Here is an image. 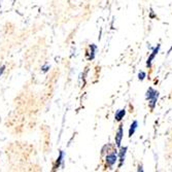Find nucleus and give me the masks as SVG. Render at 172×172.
<instances>
[{"instance_id":"1","label":"nucleus","mask_w":172,"mask_h":172,"mask_svg":"<svg viewBox=\"0 0 172 172\" xmlns=\"http://www.w3.org/2000/svg\"><path fill=\"white\" fill-rule=\"evenodd\" d=\"M145 98L148 101V105L151 107V109L153 110L155 107H156L158 99H159V92L157 90H155L154 88H148V91H146Z\"/></svg>"},{"instance_id":"12","label":"nucleus","mask_w":172,"mask_h":172,"mask_svg":"<svg viewBox=\"0 0 172 172\" xmlns=\"http://www.w3.org/2000/svg\"><path fill=\"white\" fill-rule=\"evenodd\" d=\"M4 70H5V66H1L0 67V77H1L2 74H3V72H4Z\"/></svg>"},{"instance_id":"2","label":"nucleus","mask_w":172,"mask_h":172,"mask_svg":"<svg viewBox=\"0 0 172 172\" xmlns=\"http://www.w3.org/2000/svg\"><path fill=\"white\" fill-rule=\"evenodd\" d=\"M105 161H106V164L108 166L109 168H112L114 166V164L117 163L118 161V154L115 151H112L111 153L107 154V156L105 158Z\"/></svg>"},{"instance_id":"5","label":"nucleus","mask_w":172,"mask_h":172,"mask_svg":"<svg viewBox=\"0 0 172 172\" xmlns=\"http://www.w3.org/2000/svg\"><path fill=\"white\" fill-rule=\"evenodd\" d=\"M127 151H128V146H123V148H121V149H120V151H119V158H118V160L120 161L119 168L122 167V165L124 164V162H125Z\"/></svg>"},{"instance_id":"6","label":"nucleus","mask_w":172,"mask_h":172,"mask_svg":"<svg viewBox=\"0 0 172 172\" xmlns=\"http://www.w3.org/2000/svg\"><path fill=\"white\" fill-rule=\"evenodd\" d=\"M96 50H97V47H96V44H90L89 47V50H88V57H89V60H93V59L95 58V52Z\"/></svg>"},{"instance_id":"4","label":"nucleus","mask_w":172,"mask_h":172,"mask_svg":"<svg viewBox=\"0 0 172 172\" xmlns=\"http://www.w3.org/2000/svg\"><path fill=\"white\" fill-rule=\"evenodd\" d=\"M160 47H161V46H160V44H158V46L153 50V52H151V55H149V57H148V61H146V66H148V68H151V63H153L154 59L156 58V56L158 55V53H159Z\"/></svg>"},{"instance_id":"7","label":"nucleus","mask_w":172,"mask_h":172,"mask_svg":"<svg viewBox=\"0 0 172 172\" xmlns=\"http://www.w3.org/2000/svg\"><path fill=\"white\" fill-rule=\"evenodd\" d=\"M125 114H126V109L125 108H124V109H119V110L115 112L114 118H115V120H117L118 122H121V121L124 119Z\"/></svg>"},{"instance_id":"10","label":"nucleus","mask_w":172,"mask_h":172,"mask_svg":"<svg viewBox=\"0 0 172 172\" xmlns=\"http://www.w3.org/2000/svg\"><path fill=\"white\" fill-rule=\"evenodd\" d=\"M146 77V73L144 71H140L139 73H138V80H143Z\"/></svg>"},{"instance_id":"3","label":"nucleus","mask_w":172,"mask_h":172,"mask_svg":"<svg viewBox=\"0 0 172 172\" xmlns=\"http://www.w3.org/2000/svg\"><path fill=\"white\" fill-rule=\"evenodd\" d=\"M123 137H124V127H123V125H120L117 133H115V137H114L115 145H117L118 148H121V143H122Z\"/></svg>"},{"instance_id":"11","label":"nucleus","mask_w":172,"mask_h":172,"mask_svg":"<svg viewBox=\"0 0 172 172\" xmlns=\"http://www.w3.org/2000/svg\"><path fill=\"white\" fill-rule=\"evenodd\" d=\"M49 69H50V65H49V64H46V65H43V66H42V68H41L42 72H47Z\"/></svg>"},{"instance_id":"13","label":"nucleus","mask_w":172,"mask_h":172,"mask_svg":"<svg viewBox=\"0 0 172 172\" xmlns=\"http://www.w3.org/2000/svg\"><path fill=\"white\" fill-rule=\"evenodd\" d=\"M138 171H143V169H142V166L141 165H139V166H138Z\"/></svg>"},{"instance_id":"8","label":"nucleus","mask_w":172,"mask_h":172,"mask_svg":"<svg viewBox=\"0 0 172 172\" xmlns=\"http://www.w3.org/2000/svg\"><path fill=\"white\" fill-rule=\"evenodd\" d=\"M138 127V122L137 121H133V123L130 125V128H129V137H132L135 133V131H136Z\"/></svg>"},{"instance_id":"9","label":"nucleus","mask_w":172,"mask_h":172,"mask_svg":"<svg viewBox=\"0 0 172 172\" xmlns=\"http://www.w3.org/2000/svg\"><path fill=\"white\" fill-rule=\"evenodd\" d=\"M64 156H65V155H64V151H60V156H59V158L57 159V166H56V168L59 167L61 163H63V161H64V160H63V159H64Z\"/></svg>"}]
</instances>
